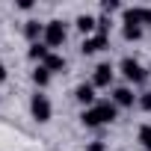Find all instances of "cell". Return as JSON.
<instances>
[{"mask_svg": "<svg viewBox=\"0 0 151 151\" xmlns=\"http://www.w3.org/2000/svg\"><path fill=\"white\" fill-rule=\"evenodd\" d=\"M139 142L145 145V151H151V124H142L139 127Z\"/></svg>", "mask_w": 151, "mask_h": 151, "instance_id": "cell-16", "label": "cell"}, {"mask_svg": "<svg viewBox=\"0 0 151 151\" xmlns=\"http://www.w3.org/2000/svg\"><path fill=\"white\" fill-rule=\"evenodd\" d=\"M80 122H83V124H86V127H98V124H104V122H101V116H98V110H95V107H89V110H83V113H80Z\"/></svg>", "mask_w": 151, "mask_h": 151, "instance_id": "cell-14", "label": "cell"}, {"mask_svg": "<svg viewBox=\"0 0 151 151\" xmlns=\"http://www.w3.org/2000/svg\"><path fill=\"white\" fill-rule=\"evenodd\" d=\"M142 24H148V27H151V9H142Z\"/></svg>", "mask_w": 151, "mask_h": 151, "instance_id": "cell-21", "label": "cell"}, {"mask_svg": "<svg viewBox=\"0 0 151 151\" xmlns=\"http://www.w3.org/2000/svg\"><path fill=\"white\" fill-rule=\"evenodd\" d=\"M30 116L36 119V122H50V116H53V107H50V101H47V95L45 92H36L33 98H30Z\"/></svg>", "mask_w": 151, "mask_h": 151, "instance_id": "cell-3", "label": "cell"}, {"mask_svg": "<svg viewBox=\"0 0 151 151\" xmlns=\"http://www.w3.org/2000/svg\"><path fill=\"white\" fill-rule=\"evenodd\" d=\"M110 27H113V24H110V15H101V18H98V33H104V36H107V30H110Z\"/></svg>", "mask_w": 151, "mask_h": 151, "instance_id": "cell-18", "label": "cell"}, {"mask_svg": "<svg viewBox=\"0 0 151 151\" xmlns=\"http://www.w3.org/2000/svg\"><path fill=\"white\" fill-rule=\"evenodd\" d=\"M74 24H77V30H80L86 39L98 33V18H92V15H77V21H74Z\"/></svg>", "mask_w": 151, "mask_h": 151, "instance_id": "cell-10", "label": "cell"}, {"mask_svg": "<svg viewBox=\"0 0 151 151\" xmlns=\"http://www.w3.org/2000/svg\"><path fill=\"white\" fill-rule=\"evenodd\" d=\"M50 77H53V74H50L45 65H36V68H33V74H30V80H33L39 89H45V86L50 83Z\"/></svg>", "mask_w": 151, "mask_h": 151, "instance_id": "cell-13", "label": "cell"}, {"mask_svg": "<svg viewBox=\"0 0 151 151\" xmlns=\"http://www.w3.org/2000/svg\"><path fill=\"white\" fill-rule=\"evenodd\" d=\"M24 36H27V42H30V45L42 42V39H45V24H42V21H36V18H33V21H27V24H24Z\"/></svg>", "mask_w": 151, "mask_h": 151, "instance_id": "cell-8", "label": "cell"}, {"mask_svg": "<svg viewBox=\"0 0 151 151\" xmlns=\"http://www.w3.org/2000/svg\"><path fill=\"white\" fill-rule=\"evenodd\" d=\"M136 104H139L145 113H151V92H142V95L136 98Z\"/></svg>", "mask_w": 151, "mask_h": 151, "instance_id": "cell-17", "label": "cell"}, {"mask_svg": "<svg viewBox=\"0 0 151 151\" xmlns=\"http://www.w3.org/2000/svg\"><path fill=\"white\" fill-rule=\"evenodd\" d=\"M113 77H116V68H113L110 62H101V65L95 68L92 86H95V89H110V86H113Z\"/></svg>", "mask_w": 151, "mask_h": 151, "instance_id": "cell-4", "label": "cell"}, {"mask_svg": "<svg viewBox=\"0 0 151 151\" xmlns=\"http://www.w3.org/2000/svg\"><path fill=\"white\" fill-rule=\"evenodd\" d=\"M86 151H107V142H104V139H92V142L86 145Z\"/></svg>", "mask_w": 151, "mask_h": 151, "instance_id": "cell-19", "label": "cell"}, {"mask_svg": "<svg viewBox=\"0 0 151 151\" xmlns=\"http://www.w3.org/2000/svg\"><path fill=\"white\" fill-rule=\"evenodd\" d=\"M50 53H53V50H50L45 42H36V45H30V50H27V56H30L33 62H39V65H45V59H47Z\"/></svg>", "mask_w": 151, "mask_h": 151, "instance_id": "cell-11", "label": "cell"}, {"mask_svg": "<svg viewBox=\"0 0 151 151\" xmlns=\"http://www.w3.org/2000/svg\"><path fill=\"white\" fill-rule=\"evenodd\" d=\"M74 101H77V104H83V110L95 107V104H98V95H95V86H92V83H80L77 89H74Z\"/></svg>", "mask_w": 151, "mask_h": 151, "instance_id": "cell-5", "label": "cell"}, {"mask_svg": "<svg viewBox=\"0 0 151 151\" xmlns=\"http://www.w3.org/2000/svg\"><path fill=\"white\" fill-rule=\"evenodd\" d=\"M119 9H122V6L116 3V0H107V3H104V12H107V15H110V12H119Z\"/></svg>", "mask_w": 151, "mask_h": 151, "instance_id": "cell-20", "label": "cell"}, {"mask_svg": "<svg viewBox=\"0 0 151 151\" xmlns=\"http://www.w3.org/2000/svg\"><path fill=\"white\" fill-rule=\"evenodd\" d=\"M136 98H139V95H133L130 86H116V89H113V104H116V107H133Z\"/></svg>", "mask_w": 151, "mask_h": 151, "instance_id": "cell-6", "label": "cell"}, {"mask_svg": "<svg viewBox=\"0 0 151 151\" xmlns=\"http://www.w3.org/2000/svg\"><path fill=\"white\" fill-rule=\"evenodd\" d=\"M18 9H24V12H30V9H33V3H30V0H21V3H18Z\"/></svg>", "mask_w": 151, "mask_h": 151, "instance_id": "cell-22", "label": "cell"}, {"mask_svg": "<svg viewBox=\"0 0 151 151\" xmlns=\"http://www.w3.org/2000/svg\"><path fill=\"white\" fill-rule=\"evenodd\" d=\"M119 71H122V77H124L127 83H136V86L148 80V71H145V68H142L133 56H124V59L119 62Z\"/></svg>", "mask_w": 151, "mask_h": 151, "instance_id": "cell-1", "label": "cell"}, {"mask_svg": "<svg viewBox=\"0 0 151 151\" xmlns=\"http://www.w3.org/2000/svg\"><path fill=\"white\" fill-rule=\"evenodd\" d=\"M45 68H47L50 74H62V71L68 68V62H65V56H59V53L53 50V53H50V56L45 59Z\"/></svg>", "mask_w": 151, "mask_h": 151, "instance_id": "cell-12", "label": "cell"}, {"mask_svg": "<svg viewBox=\"0 0 151 151\" xmlns=\"http://www.w3.org/2000/svg\"><path fill=\"white\" fill-rule=\"evenodd\" d=\"M95 110H98V116H101V122H104V124L116 122V116H119V107H116L113 101H98V104H95Z\"/></svg>", "mask_w": 151, "mask_h": 151, "instance_id": "cell-9", "label": "cell"}, {"mask_svg": "<svg viewBox=\"0 0 151 151\" xmlns=\"http://www.w3.org/2000/svg\"><path fill=\"white\" fill-rule=\"evenodd\" d=\"M3 80H6V65L0 62V83H3Z\"/></svg>", "mask_w": 151, "mask_h": 151, "instance_id": "cell-23", "label": "cell"}, {"mask_svg": "<svg viewBox=\"0 0 151 151\" xmlns=\"http://www.w3.org/2000/svg\"><path fill=\"white\" fill-rule=\"evenodd\" d=\"M110 45V39L104 36V33H95V36H89V39H83V45H80V50L83 53H98V50H104Z\"/></svg>", "mask_w": 151, "mask_h": 151, "instance_id": "cell-7", "label": "cell"}, {"mask_svg": "<svg viewBox=\"0 0 151 151\" xmlns=\"http://www.w3.org/2000/svg\"><path fill=\"white\" fill-rule=\"evenodd\" d=\"M65 39H68V27L62 24V21H47L45 24V45L53 50V47H62L65 45Z\"/></svg>", "mask_w": 151, "mask_h": 151, "instance_id": "cell-2", "label": "cell"}, {"mask_svg": "<svg viewBox=\"0 0 151 151\" xmlns=\"http://www.w3.org/2000/svg\"><path fill=\"white\" fill-rule=\"evenodd\" d=\"M122 33H124L127 42H139V39H142V27H133V24H124Z\"/></svg>", "mask_w": 151, "mask_h": 151, "instance_id": "cell-15", "label": "cell"}]
</instances>
